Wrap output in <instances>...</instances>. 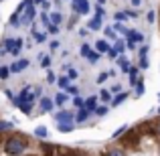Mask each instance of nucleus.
<instances>
[{"mask_svg":"<svg viewBox=\"0 0 160 156\" xmlns=\"http://www.w3.org/2000/svg\"><path fill=\"white\" fill-rule=\"evenodd\" d=\"M27 148H28V144L18 134H12V136L6 138V142H4V152L8 156H20V154L27 152Z\"/></svg>","mask_w":160,"mask_h":156,"instance_id":"1","label":"nucleus"},{"mask_svg":"<svg viewBox=\"0 0 160 156\" xmlns=\"http://www.w3.org/2000/svg\"><path fill=\"white\" fill-rule=\"evenodd\" d=\"M41 93H43V89H41V87L27 85V87H22V91L18 93V98L14 95L10 102L14 103V105H20V103H32V99H35V98H41Z\"/></svg>","mask_w":160,"mask_h":156,"instance_id":"2","label":"nucleus"},{"mask_svg":"<svg viewBox=\"0 0 160 156\" xmlns=\"http://www.w3.org/2000/svg\"><path fill=\"white\" fill-rule=\"evenodd\" d=\"M35 16H37L35 4H27V6H24V10H22V14H20V24H22V27H28V24H32Z\"/></svg>","mask_w":160,"mask_h":156,"instance_id":"3","label":"nucleus"},{"mask_svg":"<svg viewBox=\"0 0 160 156\" xmlns=\"http://www.w3.org/2000/svg\"><path fill=\"white\" fill-rule=\"evenodd\" d=\"M71 10L77 16H83L89 12V2L87 0H71Z\"/></svg>","mask_w":160,"mask_h":156,"instance_id":"4","label":"nucleus"},{"mask_svg":"<svg viewBox=\"0 0 160 156\" xmlns=\"http://www.w3.org/2000/svg\"><path fill=\"white\" fill-rule=\"evenodd\" d=\"M31 65V61L28 59H18V61H14L8 69H10V73H20V71H24L27 67Z\"/></svg>","mask_w":160,"mask_h":156,"instance_id":"5","label":"nucleus"},{"mask_svg":"<svg viewBox=\"0 0 160 156\" xmlns=\"http://www.w3.org/2000/svg\"><path fill=\"white\" fill-rule=\"evenodd\" d=\"M126 41H132V43H142V41H144V35H142V33H138L136 28H128V33H126Z\"/></svg>","mask_w":160,"mask_h":156,"instance_id":"6","label":"nucleus"},{"mask_svg":"<svg viewBox=\"0 0 160 156\" xmlns=\"http://www.w3.org/2000/svg\"><path fill=\"white\" fill-rule=\"evenodd\" d=\"M55 120H57V124L59 122H75V113L67 112V109H61L59 113H55Z\"/></svg>","mask_w":160,"mask_h":156,"instance_id":"7","label":"nucleus"},{"mask_svg":"<svg viewBox=\"0 0 160 156\" xmlns=\"http://www.w3.org/2000/svg\"><path fill=\"white\" fill-rule=\"evenodd\" d=\"M39 105H41V112H53V108H55V103H53L51 98H41Z\"/></svg>","mask_w":160,"mask_h":156,"instance_id":"8","label":"nucleus"},{"mask_svg":"<svg viewBox=\"0 0 160 156\" xmlns=\"http://www.w3.org/2000/svg\"><path fill=\"white\" fill-rule=\"evenodd\" d=\"M73 128H75V122H59V124H57V130H59L61 134L73 132Z\"/></svg>","mask_w":160,"mask_h":156,"instance_id":"9","label":"nucleus"},{"mask_svg":"<svg viewBox=\"0 0 160 156\" xmlns=\"http://www.w3.org/2000/svg\"><path fill=\"white\" fill-rule=\"evenodd\" d=\"M89 116H91V112H87L85 108H79L77 113H75V122H77V124H83V122H87Z\"/></svg>","mask_w":160,"mask_h":156,"instance_id":"10","label":"nucleus"},{"mask_svg":"<svg viewBox=\"0 0 160 156\" xmlns=\"http://www.w3.org/2000/svg\"><path fill=\"white\" fill-rule=\"evenodd\" d=\"M67 99H69L67 91H61V89H59L57 93H55V99H53V103H55V105H63V103H67Z\"/></svg>","mask_w":160,"mask_h":156,"instance_id":"11","label":"nucleus"},{"mask_svg":"<svg viewBox=\"0 0 160 156\" xmlns=\"http://www.w3.org/2000/svg\"><path fill=\"white\" fill-rule=\"evenodd\" d=\"M95 51H98L99 55L108 53V51H109V43H108L106 39H99V41H95Z\"/></svg>","mask_w":160,"mask_h":156,"instance_id":"12","label":"nucleus"},{"mask_svg":"<svg viewBox=\"0 0 160 156\" xmlns=\"http://www.w3.org/2000/svg\"><path fill=\"white\" fill-rule=\"evenodd\" d=\"M128 95H130L128 91H120V93H118L116 98H112V105H113V108H118L120 103H124L126 99H128Z\"/></svg>","mask_w":160,"mask_h":156,"instance_id":"13","label":"nucleus"},{"mask_svg":"<svg viewBox=\"0 0 160 156\" xmlns=\"http://www.w3.org/2000/svg\"><path fill=\"white\" fill-rule=\"evenodd\" d=\"M83 108H85L87 112H91V113H93V112H95V108H98V98H95V95L87 98V99H85V105H83Z\"/></svg>","mask_w":160,"mask_h":156,"instance_id":"14","label":"nucleus"},{"mask_svg":"<svg viewBox=\"0 0 160 156\" xmlns=\"http://www.w3.org/2000/svg\"><path fill=\"white\" fill-rule=\"evenodd\" d=\"M55 83H57V85H59V89H61V91H65L67 87L71 85V79L67 77V75H61V77H59V79H57V81H55Z\"/></svg>","mask_w":160,"mask_h":156,"instance_id":"15","label":"nucleus"},{"mask_svg":"<svg viewBox=\"0 0 160 156\" xmlns=\"http://www.w3.org/2000/svg\"><path fill=\"white\" fill-rule=\"evenodd\" d=\"M118 67H120V71L128 73L130 71V59L128 57H118Z\"/></svg>","mask_w":160,"mask_h":156,"instance_id":"16","label":"nucleus"},{"mask_svg":"<svg viewBox=\"0 0 160 156\" xmlns=\"http://www.w3.org/2000/svg\"><path fill=\"white\" fill-rule=\"evenodd\" d=\"M49 20H51V24H57V27H61V23H63V14L59 10H53L51 12V16H49Z\"/></svg>","mask_w":160,"mask_h":156,"instance_id":"17","label":"nucleus"},{"mask_svg":"<svg viewBox=\"0 0 160 156\" xmlns=\"http://www.w3.org/2000/svg\"><path fill=\"white\" fill-rule=\"evenodd\" d=\"M87 28H89V31H99V28H102V18L93 16V18L87 23Z\"/></svg>","mask_w":160,"mask_h":156,"instance_id":"18","label":"nucleus"},{"mask_svg":"<svg viewBox=\"0 0 160 156\" xmlns=\"http://www.w3.org/2000/svg\"><path fill=\"white\" fill-rule=\"evenodd\" d=\"M134 87H136V89H134L136 98H142V95H144V91H146V87H144V81H142V79H138V83H136Z\"/></svg>","mask_w":160,"mask_h":156,"instance_id":"19","label":"nucleus"},{"mask_svg":"<svg viewBox=\"0 0 160 156\" xmlns=\"http://www.w3.org/2000/svg\"><path fill=\"white\" fill-rule=\"evenodd\" d=\"M99 57H102V55H99L98 51H89V53H87V57H85V59H87V61L91 63V65H95V63L99 61Z\"/></svg>","mask_w":160,"mask_h":156,"instance_id":"20","label":"nucleus"},{"mask_svg":"<svg viewBox=\"0 0 160 156\" xmlns=\"http://www.w3.org/2000/svg\"><path fill=\"white\" fill-rule=\"evenodd\" d=\"M113 49H116V53L118 55H122L126 51V43H124V39H118L116 43H113Z\"/></svg>","mask_w":160,"mask_h":156,"instance_id":"21","label":"nucleus"},{"mask_svg":"<svg viewBox=\"0 0 160 156\" xmlns=\"http://www.w3.org/2000/svg\"><path fill=\"white\" fill-rule=\"evenodd\" d=\"M39 59H41V67H43V69H49V67H51V57H49V55H43V53H41Z\"/></svg>","mask_w":160,"mask_h":156,"instance_id":"22","label":"nucleus"},{"mask_svg":"<svg viewBox=\"0 0 160 156\" xmlns=\"http://www.w3.org/2000/svg\"><path fill=\"white\" fill-rule=\"evenodd\" d=\"M103 33H106V37H108L109 41H113V43H116V41L120 39V37H118L116 33H113V28H112V27H106V28H103Z\"/></svg>","mask_w":160,"mask_h":156,"instance_id":"23","label":"nucleus"},{"mask_svg":"<svg viewBox=\"0 0 160 156\" xmlns=\"http://www.w3.org/2000/svg\"><path fill=\"white\" fill-rule=\"evenodd\" d=\"M32 37H35L37 43H43V41H47V33H39L37 28H32Z\"/></svg>","mask_w":160,"mask_h":156,"instance_id":"24","label":"nucleus"},{"mask_svg":"<svg viewBox=\"0 0 160 156\" xmlns=\"http://www.w3.org/2000/svg\"><path fill=\"white\" fill-rule=\"evenodd\" d=\"M47 128H45V126H37V128H35V136L37 138H47Z\"/></svg>","mask_w":160,"mask_h":156,"instance_id":"25","label":"nucleus"},{"mask_svg":"<svg viewBox=\"0 0 160 156\" xmlns=\"http://www.w3.org/2000/svg\"><path fill=\"white\" fill-rule=\"evenodd\" d=\"M109 112V108H108V105H98V108H95V116H98V118H103V116H106V113Z\"/></svg>","mask_w":160,"mask_h":156,"instance_id":"26","label":"nucleus"},{"mask_svg":"<svg viewBox=\"0 0 160 156\" xmlns=\"http://www.w3.org/2000/svg\"><path fill=\"white\" fill-rule=\"evenodd\" d=\"M8 24H12V27H18V24H20V12H14V14L8 18Z\"/></svg>","mask_w":160,"mask_h":156,"instance_id":"27","label":"nucleus"},{"mask_svg":"<svg viewBox=\"0 0 160 156\" xmlns=\"http://www.w3.org/2000/svg\"><path fill=\"white\" fill-rule=\"evenodd\" d=\"M106 156H126V152L122 148H109L106 152Z\"/></svg>","mask_w":160,"mask_h":156,"instance_id":"28","label":"nucleus"},{"mask_svg":"<svg viewBox=\"0 0 160 156\" xmlns=\"http://www.w3.org/2000/svg\"><path fill=\"white\" fill-rule=\"evenodd\" d=\"M12 126H14V122H4V120H0V132H8V130H12Z\"/></svg>","mask_w":160,"mask_h":156,"instance_id":"29","label":"nucleus"},{"mask_svg":"<svg viewBox=\"0 0 160 156\" xmlns=\"http://www.w3.org/2000/svg\"><path fill=\"white\" fill-rule=\"evenodd\" d=\"M113 18H116V23H122V20H128V14H126V10H118Z\"/></svg>","mask_w":160,"mask_h":156,"instance_id":"30","label":"nucleus"},{"mask_svg":"<svg viewBox=\"0 0 160 156\" xmlns=\"http://www.w3.org/2000/svg\"><path fill=\"white\" fill-rule=\"evenodd\" d=\"M91 51V45L89 43H83L81 45V49H79V55H81V57H87V53Z\"/></svg>","mask_w":160,"mask_h":156,"instance_id":"31","label":"nucleus"},{"mask_svg":"<svg viewBox=\"0 0 160 156\" xmlns=\"http://www.w3.org/2000/svg\"><path fill=\"white\" fill-rule=\"evenodd\" d=\"M128 128H130V126H126V124H124V126H120V128H118L116 132H113V136H112V138H120L124 132H128Z\"/></svg>","mask_w":160,"mask_h":156,"instance_id":"32","label":"nucleus"},{"mask_svg":"<svg viewBox=\"0 0 160 156\" xmlns=\"http://www.w3.org/2000/svg\"><path fill=\"white\" fill-rule=\"evenodd\" d=\"M108 77H109V73H108V71H103V73H99V75H98L95 83H99V85H102V83H106V81H108Z\"/></svg>","mask_w":160,"mask_h":156,"instance_id":"33","label":"nucleus"},{"mask_svg":"<svg viewBox=\"0 0 160 156\" xmlns=\"http://www.w3.org/2000/svg\"><path fill=\"white\" fill-rule=\"evenodd\" d=\"M73 105H75V108H83V105H85V99H83V98H79V95H75V98H73Z\"/></svg>","mask_w":160,"mask_h":156,"instance_id":"34","label":"nucleus"},{"mask_svg":"<svg viewBox=\"0 0 160 156\" xmlns=\"http://www.w3.org/2000/svg\"><path fill=\"white\" fill-rule=\"evenodd\" d=\"M113 28H116V31L120 33V35H126V33H128V28H126V24H122V23H116V24H113Z\"/></svg>","mask_w":160,"mask_h":156,"instance_id":"35","label":"nucleus"},{"mask_svg":"<svg viewBox=\"0 0 160 156\" xmlns=\"http://www.w3.org/2000/svg\"><path fill=\"white\" fill-rule=\"evenodd\" d=\"M99 95H102V99H103V102H112V98H113V95H112V91H108V89H102V93H99Z\"/></svg>","mask_w":160,"mask_h":156,"instance_id":"36","label":"nucleus"},{"mask_svg":"<svg viewBox=\"0 0 160 156\" xmlns=\"http://www.w3.org/2000/svg\"><path fill=\"white\" fill-rule=\"evenodd\" d=\"M67 77L73 81V79H77V77H79V71H77V69H67Z\"/></svg>","mask_w":160,"mask_h":156,"instance_id":"37","label":"nucleus"},{"mask_svg":"<svg viewBox=\"0 0 160 156\" xmlns=\"http://www.w3.org/2000/svg\"><path fill=\"white\" fill-rule=\"evenodd\" d=\"M138 65H140V69H148V67H150L148 57H140V63H138Z\"/></svg>","mask_w":160,"mask_h":156,"instance_id":"38","label":"nucleus"},{"mask_svg":"<svg viewBox=\"0 0 160 156\" xmlns=\"http://www.w3.org/2000/svg\"><path fill=\"white\" fill-rule=\"evenodd\" d=\"M18 108H20V109H22V112H24V113H27V116H28V113H31V112H32V103H20V105H18Z\"/></svg>","mask_w":160,"mask_h":156,"instance_id":"39","label":"nucleus"},{"mask_svg":"<svg viewBox=\"0 0 160 156\" xmlns=\"http://www.w3.org/2000/svg\"><path fill=\"white\" fill-rule=\"evenodd\" d=\"M103 14H106L103 6H102V4H98V6H95V16H98V18H103Z\"/></svg>","mask_w":160,"mask_h":156,"instance_id":"40","label":"nucleus"},{"mask_svg":"<svg viewBox=\"0 0 160 156\" xmlns=\"http://www.w3.org/2000/svg\"><path fill=\"white\" fill-rule=\"evenodd\" d=\"M146 20L152 24L154 20H156V12H154V10H148V12H146Z\"/></svg>","mask_w":160,"mask_h":156,"instance_id":"41","label":"nucleus"},{"mask_svg":"<svg viewBox=\"0 0 160 156\" xmlns=\"http://www.w3.org/2000/svg\"><path fill=\"white\" fill-rule=\"evenodd\" d=\"M8 75H10V69L8 67H0V79H8Z\"/></svg>","mask_w":160,"mask_h":156,"instance_id":"42","label":"nucleus"},{"mask_svg":"<svg viewBox=\"0 0 160 156\" xmlns=\"http://www.w3.org/2000/svg\"><path fill=\"white\" fill-rule=\"evenodd\" d=\"M47 31L51 33V35H59V33H61V31H59V27H57V24H49V27H47Z\"/></svg>","mask_w":160,"mask_h":156,"instance_id":"43","label":"nucleus"},{"mask_svg":"<svg viewBox=\"0 0 160 156\" xmlns=\"http://www.w3.org/2000/svg\"><path fill=\"white\" fill-rule=\"evenodd\" d=\"M148 51H150V47H148V45H142V49L138 51V55H140V57H146V55H148Z\"/></svg>","mask_w":160,"mask_h":156,"instance_id":"44","label":"nucleus"},{"mask_svg":"<svg viewBox=\"0 0 160 156\" xmlns=\"http://www.w3.org/2000/svg\"><path fill=\"white\" fill-rule=\"evenodd\" d=\"M65 91L67 93H73V95H79V87H75V85H69Z\"/></svg>","mask_w":160,"mask_h":156,"instance_id":"45","label":"nucleus"},{"mask_svg":"<svg viewBox=\"0 0 160 156\" xmlns=\"http://www.w3.org/2000/svg\"><path fill=\"white\" fill-rule=\"evenodd\" d=\"M77 35L81 37V39H85V37L89 35V28H87V27H85V28H79V33H77Z\"/></svg>","mask_w":160,"mask_h":156,"instance_id":"46","label":"nucleus"},{"mask_svg":"<svg viewBox=\"0 0 160 156\" xmlns=\"http://www.w3.org/2000/svg\"><path fill=\"white\" fill-rule=\"evenodd\" d=\"M55 81H57L55 73H53V71H49V73H47V83H55Z\"/></svg>","mask_w":160,"mask_h":156,"instance_id":"47","label":"nucleus"},{"mask_svg":"<svg viewBox=\"0 0 160 156\" xmlns=\"http://www.w3.org/2000/svg\"><path fill=\"white\" fill-rule=\"evenodd\" d=\"M49 47H51V51H57V49H61V43H59V41H51Z\"/></svg>","mask_w":160,"mask_h":156,"instance_id":"48","label":"nucleus"},{"mask_svg":"<svg viewBox=\"0 0 160 156\" xmlns=\"http://www.w3.org/2000/svg\"><path fill=\"white\" fill-rule=\"evenodd\" d=\"M108 57H109V59H118V53H116V49H113V47H109Z\"/></svg>","mask_w":160,"mask_h":156,"instance_id":"49","label":"nucleus"},{"mask_svg":"<svg viewBox=\"0 0 160 156\" xmlns=\"http://www.w3.org/2000/svg\"><path fill=\"white\" fill-rule=\"evenodd\" d=\"M120 89H122V85H113L112 87V93H120Z\"/></svg>","mask_w":160,"mask_h":156,"instance_id":"50","label":"nucleus"},{"mask_svg":"<svg viewBox=\"0 0 160 156\" xmlns=\"http://www.w3.org/2000/svg\"><path fill=\"white\" fill-rule=\"evenodd\" d=\"M45 0H32V4H43Z\"/></svg>","mask_w":160,"mask_h":156,"instance_id":"51","label":"nucleus"},{"mask_svg":"<svg viewBox=\"0 0 160 156\" xmlns=\"http://www.w3.org/2000/svg\"><path fill=\"white\" fill-rule=\"evenodd\" d=\"M98 4H106V0H98Z\"/></svg>","mask_w":160,"mask_h":156,"instance_id":"52","label":"nucleus"},{"mask_svg":"<svg viewBox=\"0 0 160 156\" xmlns=\"http://www.w3.org/2000/svg\"><path fill=\"white\" fill-rule=\"evenodd\" d=\"M158 134H160V126H158Z\"/></svg>","mask_w":160,"mask_h":156,"instance_id":"53","label":"nucleus"},{"mask_svg":"<svg viewBox=\"0 0 160 156\" xmlns=\"http://www.w3.org/2000/svg\"><path fill=\"white\" fill-rule=\"evenodd\" d=\"M158 113H160V108H158Z\"/></svg>","mask_w":160,"mask_h":156,"instance_id":"54","label":"nucleus"},{"mask_svg":"<svg viewBox=\"0 0 160 156\" xmlns=\"http://www.w3.org/2000/svg\"><path fill=\"white\" fill-rule=\"evenodd\" d=\"M158 99H160V93H158Z\"/></svg>","mask_w":160,"mask_h":156,"instance_id":"55","label":"nucleus"},{"mask_svg":"<svg viewBox=\"0 0 160 156\" xmlns=\"http://www.w3.org/2000/svg\"><path fill=\"white\" fill-rule=\"evenodd\" d=\"M0 2H2V0H0Z\"/></svg>","mask_w":160,"mask_h":156,"instance_id":"56","label":"nucleus"}]
</instances>
